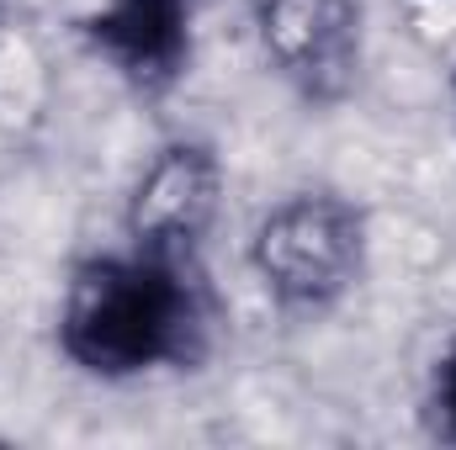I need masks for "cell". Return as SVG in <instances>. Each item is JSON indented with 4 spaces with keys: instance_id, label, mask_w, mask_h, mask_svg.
I'll list each match as a JSON object with an SVG mask.
<instances>
[{
    "instance_id": "1",
    "label": "cell",
    "mask_w": 456,
    "mask_h": 450,
    "mask_svg": "<svg viewBox=\"0 0 456 450\" xmlns=\"http://www.w3.org/2000/svg\"><path fill=\"white\" fill-rule=\"evenodd\" d=\"M197 324L202 313L186 265L127 249L86 260L75 270L59 313V339L69 360L96 376H138L181 360Z\"/></svg>"
},
{
    "instance_id": "2",
    "label": "cell",
    "mask_w": 456,
    "mask_h": 450,
    "mask_svg": "<svg viewBox=\"0 0 456 450\" xmlns=\"http://www.w3.org/2000/svg\"><path fill=\"white\" fill-rule=\"evenodd\" d=\"M366 260V218L335 191H297L249 233V270L287 313H319L355 286Z\"/></svg>"
},
{
    "instance_id": "3",
    "label": "cell",
    "mask_w": 456,
    "mask_h": 450,
    "mask_svg": "<svg viewBox=\"0 0 456 450\" xmlns=\"http://www.w3.org/2000/svg\"><path fill=\"white\" fill-rule=\"evenodd\" d=\"M218 207H224V165H218V154L208 143L175 138L138 170V181L127 191V207H122L127 249L191 265L197 244L218 223Z\"/></svg>"
},
{
    "instance_id": "4",
    "label": "cell",
    "mask_w": 456,
    "mask_h": 450,
    "mask_svg": "<svg viewBox=\"0 0 456 450\" xmlns=\"http://www.w3.org/2000/svg\"><path fill=\"white\" fill-rule=\"evenodd\" d=\"M255 37L276 75L308 101H340L361 69L355 0H255Z\"/></svg>"
},
{
    "instance_id": "5",
    "label": "cell",
    "mask_w": 456,
    "mask_h": 450,
    "mask_svg": "<svg viewBox=\"0 0 456 450\" xmlns=\"http://www.w3.org/2000/svg\"><path fill=\"white\" fill-rule=\"evenodd\" d=\"M96 32L122 69L170 75L186 48V0H112Z\"/></svg>"
},
{
    "instance_id": "6",
    "label": "cell",
    "mask_w": 456,
    "mask_h": 450,
    "mask_svg": "<svg viewBox=\"0 0 456 450\" xmlns=\"http://www.w3.org/2000/svg\"><path fill=\"white\" fill-rule=\"evenodd\" d=\"M48 96H53V75L43 48L27 32L0 27V127L5 133L37 127L48 112Z\"/></svg>"
},
{
    "instance_id": "7",
    "label": "cell",
    "mask_w": 456,
    "mask_h": 450,
    "mask_svg": "<svg viewBox=\"0 0 456 450\" xmlns=\"http://www.w3.org/2000/svg\"><path fill=\"white\" fill-rule=\"evenodd\" d=\"M393 16L419 53L456 59V0H393Z\"/></svg>"
},
{
    "instance_id": "8",
    "label": "cell",
    "mask_w": 456,
    "mask_h": 450,
    "mask_svg": "<svg viewBox=\"0 0 456 450\" xmlns=\"http://www.w3.org/2000/svg\"><path fill=\"white\" fill-rule=\"evenodd\" d=\"M446 403H452V414H456V360H452V376H446Z\"/></svg>"
}]
</instances>
